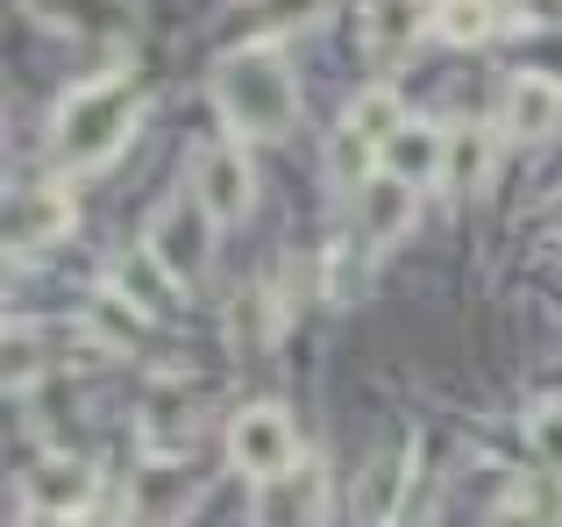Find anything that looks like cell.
<instances>
[{
  "label": "cell",
  "mask_w": 562,
  "mask_h": 527,
  "mask_svg": "<svg viewBox=\"0 0 562 527\" xmlns=\"http://www.w3.org/2000/svg\"><path fill=\"white\" fill-rule=\"evenodd\" d=\"M214 100L228 114L235 136H285L300 122V86H292V65L271 51V43H249V51H228L214 65Z\"/></svg>",
  "instance_id": "cell-1"
},
{
  "label": "cell",
  "mask_w": 562,
  "mask_h": 527,
  "mask_svg": "<svg viewBox=\"0 0 562 527\" xmlns=\"http://www.w3.org/2000/svg\"><path fill=\"white\" fill-rule=\"evenodd\" d=\"M136 114H143V93L128 79H100V86H79V93L57 108V157L79 171L108 165L128 136H136Z\"/></svg>",
  "instance_id": "cell-2"
},
{
  "label": "cell",
  "mask_w": 562,
  "mask_h": 527,
  "mask_svg": "<svg viewBox=\"0 0 562 527\" xmlns=\"http://www.w3.org/2000/svg\"><path fill=\"white\" fill-rule=\"evenodd\" d=\"M214 214H206L200 193H171L165 208L150 214V228H143V250H150L157 264H165L179 285H192V278L206 271V257H214Z\"/></svg>",
  "instance_id": "cell-3"
},
{
  "label": "cell",
  "mask_w": 562,
  "mask_h": 527,
  "mask_svg": "<svg viewBox=\"0 0 562 527\" xmlns=\"http://www.w3.org/2000/svg\"><path fill=\"white\" fill-rule=\"evenodd\" d=\"M228 457H235V471H249L257 485H278V478L300 471V428H292L285 406H249L228 428Z\"/></svg>",
  "instance_id": "cell-4"
},
{
  "label": "cell",
  "mask_w": 562,
  "mask_h": 527,
  "mask_svg": "<svg viewBox=\"0 0 562 527\" xmlns=\"http://www.w3.org/2000/svg\"><path fill=\"white\" fill-rule=\"evenodd\" d=\"M192 193L206 200L214 222H243L249 200H257V171H249V150L243 143H206L200 165H192Z\"/></svg>",
  "instance_id": "cell-5"
},
{
  "label": "cell",
  "mask_w": 562,
  "mask_h": 527,
  "mask_svg": "<svg viewBox=\"0 0 562 527\" xmlns=\"http://www.w3.org/2000/svg\"><path fill=\"white\" fill-rule=\"evenodd\" d=\"M384 171L406 179V186H441V179H449V128L406 122L392 143H384Z\"/></svg>",
  "instance_id": "cell-6"
},
{
  "label": "cell",
  "mask_w": 562,
  "mask_h": 527,
  "mask_svg": "<svg viewBox=\"0 0 562 527\" xmlns=\"http://www.w3.org/2000/svg\"><path fill=\"white\" fill-rule=\"evenodd\" d=\"M555 122H562V86H555V79H535V71H520V79L506 86V114H498V128H506L513 143H541Z\"/></svg>",
  "instance_id": "cell-7"
},
{
  "label": "cell",
  "mask_w": 562,
  "mask_h": 527,
  "mask_svg": "<svg viewBox=\"0 0 562 527\" xmlns=\"http://www.w3.org/2000/svg\"><path fill=\"white\" fill-rule=\"evenodd\" d=\"M357 228H363V243H371V250L398 243V236L413 228V186L392 179V171H384V179H371V186L357 193Z\"/></svg>",
  "instance_id": "cell-8"
},
{
  "label": "cell",
  "mask_w": 562,
  "mask_h": 527,
  "mask_svg": "<svg viewBox=\"0 0 562 527\" xmlns=\"http://www.w3.org/2000/svg\"><path fill=\"white\" fill-rule=\"evenodd\" d=\"M86 500H93V471H86L79 457H50V463H36V471H29V506H36V514L71 520Z\"/></svg>",
  "instance_id": "cell-9"
},
{
  "label": "cell",
  "mask_w": 562,
  "mask_h": 527,
  "mask_svg": "<svg viewBox=\"0 0 562 527\" xmlns=\"http://www.w3.org/2000/svg\"><path fill=\"white\" fill-rule=\"evenodd\" d=\"M420 29H435V8H420V0H378L371 22H363V51H371L378 65H392L398 51L420 43Z\"/></svg>",
  "instance_id": "cell-10"
},
{
  "label": "cell",
  "mask_w": 562,
  "mask_h": 527,
  "mask_svg": "<svg viewBox=\"0 0 562 527\" xmlns=\"http://www.w3.org/2000/svg\"><path fill=\"white\" fill-rule=\"evenodd\" d=\"M71 228V200L65 193H22V208L8 214V250H43V243H57Z\"/></svg>",
  "instance_id": "cell-11"
},
{
  "label": "cell",
  "mask_w": 562,
  "mask_h": 527,
  "mask_svg": "<svg viewBox=\"0 0 562 527\" xmlns=\"http://www.w3.org/2000/svg\"><path fill=\"white\" fill-rule=\"evenodd\" d=\"M378 143L371 136H357V128H335V136H328V179L335 186H342V193H363V186H371V165H378Z\"/></svg>",
  "instance_id": "cell-12"
},
{
  "label": "cell",
  "mask_w": 562,
  "mask_h": 527,
  "mask_svg": "<svg viewBox=\"0 0 562 527\" xmlns=\"http://www.w3.org/2000/svg\"><path fill=\"white\" fill-rule=\"evenodd\" d=\"M406 463H413L406 442H392V449L378 457L371 485H363V520H371V527H392V506H398V492H406Z\"/></svg>",
  "instance_id": "cell-13"
},
{
  "label": "cell",
  "mask_w": 562,
  "mask_h": 527,
  "mask_svg": "<svg viewBox=\"0 0 562 527\" xmlns=\"http://www.w3.org/2000/svg\"><path fill=\"white\" fill-rule=\"evenodd\" d=\"M484 179H492V136L484 128H456L449 136V179L456 193H484Z\"/></svg>",
  "instance_id": "cell-14"
},
{
  "label": "cell",
  "mask_w": 562,
  "mask_h": 527,
  "mask_svg": "<svg viewBox=\"0 0 562 527\" xmlns=\"http://www.w3.org/2000/svg\"><path fill=\"white\" fill-rule=\"evenodd\" d=\"M29 14H43L50 29H122L128 0H29Z\"/></svg>",
  "instance_id": "cell-15"
},
{
  "label": "cell",
  "mask_w": 562,
  "mask_h": 527,
  "mask_svg": "<svg viewBox=\"0 0 562 527\" xmlns=\"http://www.w3.org/2000/svg\"><path fill=\"white\" fill-rule=\"evenodd\" d=\"M498 22L492 0H435V36L441 43H484Z\"/></svg>",
  "instance_id": "cell-16"
},
{
  "label": "cell",
  "mask_w": 562,
  "mask_h": 527,
  "mask_svg": "<svg viewBox=\"0 0 562 527\" xmlns=\"http://www.w3.org/2000/svg\"><path fill=\"white\" fill-rule=\"evenodd\" d=\"M349 128H357V136H371L378 150H384V143L406 128V114H398V93H392V86H371V93H357V108H349Z\"/></svg>",
  "instance_id": "cell-17"
},
{
  "label": "cell",
  "mask_w": 562,
  "mask_h": 527,
  "mask_svg": "<svg viewBox=\"0 0 562 527\" xmlns=\"http://www.w3.org/2000/svg\"><path fill=\"white\" fill-rule=\"evenodd\" d=\"M314 14H321V0H249L243 29L249 36H285V29H306Z\"/></svg>",
  "instance_id": "cell-18"
},
{
  "label": "cell",
  "mask_w": 562,
  "mask_h": 527,
  "mask_svg": "<svg viewBox=\"0 0 562 527\" xmlns=\"http://www.w3.org/2000/svg\"><path fill=\"white\" fill-rule=\"evenodd\" d=\"M527 442H535V457L562 478V400H541L535 414H527Z\"/></svg>",
  "instance_id": "cell-19"
},
{
  "label": "cell",
  "mask_w": 562,
  "mask_h": 527,
  "mask_svg": "<svg viewBox=\"0 0 562 527\" xmlns=\"http://www.w3.org/2000/svg\"><path fill=\"white\" fill-rule=\"evenodd\" d=\"M520 14H562V0H520Z\"/></svg>",
  "instance_id": "cell-20"
}]
</instances>
